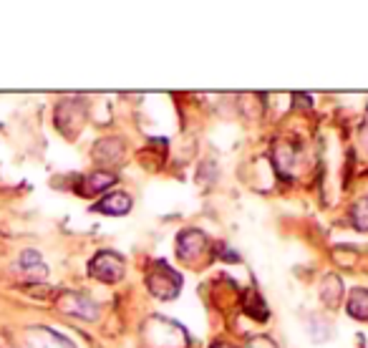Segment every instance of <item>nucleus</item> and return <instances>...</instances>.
Returning <instances> with one entry per match:
<instances>
[{"label":"nucleus","instance_id":"nucleus-1","mask_svg":"<svg viewBox=\"0 0 368 348\" xmlns=\"http://www.w3.org/2000/svg\"><path fill=\"white\" fill-rule=\"evenodd\" d=\"M146 288L159 301H172L182 290V275L174 267H169L167 262H154L146 273Z\"/></svg>","mask_w":368,"mask_h":348},{"label":"nucleus","instance_id":"nucleus-2","mask_svg":"<svg viewBox=\"0 0 368 348\" xmlns=\"http://www.w3.org/2000/svg\"><path fill=\"white\" fill-rule=\"evenodd\" d=\"M88 275L109 285L119 283L124 278V257L119 253H114V250H101L88 262Z\"/></svg>","mask_w":368,"mask_h":348},{"label":"nucleus","instance_id":"nucleus-3","mask_svg":"<svg viewBox=\"0 0 368 348\" xmlns=\"http://www.w3.org/2000/svg\"><path fill=\"white\" fill-rule=\"evenodd\" d=\"M209 253V238L197 227L182 230L177 238V255L184 262H200Z\"/></svg>","mask_w":368,"mask_h":348},{"label":"nucleus","instance_id":"nucleus-4","mask_svg":"<svg viewBox=\"0 0 368 348\" xmlns=\"http://www.w3.org/2000/svg\"><path fill=\"white\" fill-rule=\"evenodd\" d=\"M84 119H86V106H84V101L69 99L56 106V127L61 129L66 137H74L81 129V124H84Z\"/></svg>","mask_w":368,"mask_h":348},{"label":"nucleus","instance_id":"nucleus-5","mask_svg":"<svg viewBox=\"0 0 368 348\" xmlns=\"http://www.w3.org/2000/svg\"><path fill=\"white\" fill-rule=\"evenodd\" d=\"M56 306L69 315H76V318H84V320H96L98 318V306L91 301V298L81 296V293H61L56 301Z\"/></svg>","mask_w":368,"mask_h":348},{"label":"nucleus","instance_id":"nucleus-6","mask_svg":"<svg viewBox=\"0 0 368 348\" xmlns=\"http://www.w3.org/2000/svg\"><path fill=\"white\" fill-rule=\"evenodd\" d=\"M25 343H28V348H76L69 338L51 331V328H43V325L28 328L25 331Z\"/></svg>","mask_w":368,"mask_h":348},{"label":"nucleus","instance_id":"nucleus-7","mask_svg":"<svg viewBox=\"0 0 368 348\" xmlns=\"http://www.w3.org/2000/svg\"><path fill=\"white\" fill-rule=\"evenodd\" d=\"M114 185H116V174L106 172V169H98V172L86 174V177L81 180V185L76 187V192H79L81 197H96L101 192H109Z\"/></svg>","mask_w":368,"mask_h":348},{"label":"nucleus","instance_id":"nucleus-8","mask_svg":"<svg viewBox=\"0 0 368 348\" xmlns=\"http://www.w3.org/2000/svg\"><path fill=\"white\" fill-rule=\"evenodd\" d=\"M91 209L93 212H101V215H109V217H124L132 212V197H129L127 192H109V195L98 199Z\"/></svg>","mask_w":368,"mask_h":348},{"label":"nucleus","instance_id":"nucleus-9","mask_svg":"<svg viewBox=\"0 0 368 348\" xmlns=\"http://www.w3.org/2000/svg\"><path fill=\"white\" fill-rule=\"evenodd\" d=\"M124 157V141L121 139H101L93 146V159L101 164H116Z\"/></svg>","mask_w":368,"mask_h":348},{"label":"nucleus","instance_id":"nucleus-10","mask_svg":"<svg viewBox=\"0 0 368 348\" xmlns=\"http://www.w3.org/2000/svg\"><path fill=\"white\" fill-rule=\"evenodd\" d=\"M345 313L356 320H368V290L366 288H353L345 301Z\"/></svg>","mask_w":368,"mask_h":348},{"label":"nucleus","instance_id":"nucleus-11","mask_svg":"<svg viewBox=\"0 0 368 348\" xmlns=\"http://www.w3.org/2000/svg\"><path fill=\"white\" fill-rule=\"evenodd\" d=\"M321 298L328 308H335L343 298V283H340L338 275H326L321 285Z\"/></svg>","mask_w":368,"mask_h":348},{"label":"nucleus","instance_id":"nucleus-12","mask_svg":"<svg viewBox=\"0 0 368 348\" xmlns=\"http://www.w3.org/2000/svg\"><path fill=\"white\" fill-rule=\"evenodd\" d=\"M21 267H23L25 273H30V275H40V278H46V265H43V257H40L35 250H25L23 255H21Z\"/></svg>","mask_w":368,"mask_h":348},{"label":"nucleus","instance_id":"nucleus-13","mask_svg":"<svg viewBox=\"0 0 368 348\" xmlns=\"http://www.w3.org/2000/svg\"><path fill=\"white\" fill-rule=\"evenodd\" d=\"M245 311H248V313L253 315V318H258V320L268 318V308H265V301L260 298L258 290H250L248 293V298H245Z\"/></svg>","mask_w":368,"mask_h":348},{"label":"nucleus","instance_id":"nucleus-14","mask_svg":"<svg viewBox=\"0 0 368 348\" xmlns=\"http://www.w3.org/2000/svg\"><path fill=\"white\" fill-rule=\"evenodd\" d=\"M351 220L358 232H368V197H361L356 204H353Z\"/></svg>","mask_w":368,"mask_h":348},{"label":"nucleus","instance_id":"nucleus-15","mask_svg":"<svg viewBox=\"0 0 368 348\" xmlns=\"http://www.w3.org/2000/svg\"><path fill=\"white\" fill-rule=\"evenodd\" d=\"M245 348H277V346H275V341H272V338H268V336H255V338H250L248 346H245Z\"/></svg>","mask_w":368,"mask_h":348},{"label":"nucleus","instance_id":"nucleus-16","mask_svg":"<svg viewBox=\"0 0 368 348\" xmlns=\"http://www.w3.org/2000/svg\"><path fill=\"white\" fill-rule=\"evenodd\" d=\"M293 101H298V106H303V109H308V106L313 104V99L305 96V93H293Z\"/></svg>","mask_w":368,"mask_h":348},{"label":"nucleus","instance_id":"nucleus-17","mask_svg":"<svg viewBox=\"0 0 368 348\" xmlns=\"http://www.w3.org/2000/svg\"><path fill=\"white\" fill-rule=\"evenodd\" d=\"M209 348H237L235 343H227V341H214Z\"/></svg>","mask_w":368,"mask_h":348}]
</instances>
